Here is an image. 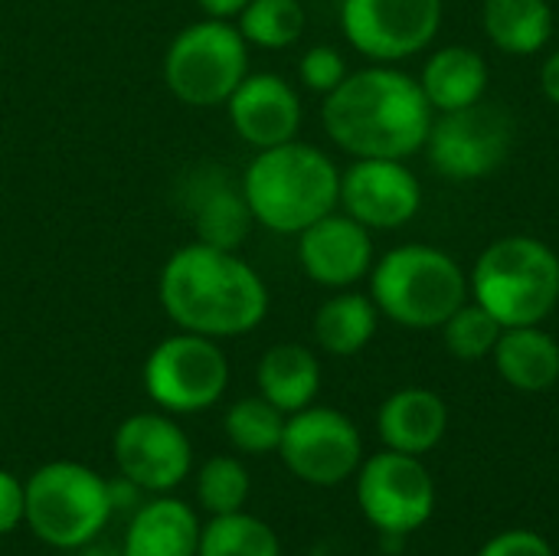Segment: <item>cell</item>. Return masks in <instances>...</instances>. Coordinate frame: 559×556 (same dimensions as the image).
Listing matches in <instances>:
<instances>
[{"mask_svg":"<svg viewBox=\"0 0 559 556\" xmlns=\"http://www.w3.org/2000/svg\"><path fill=\"white\" fill-rule=\"evenodd\" d=\"M157 298L177 331L213 341L242 338L269 318L265 279L229 249L187 242L160 269Z\"/></svg>","mask_w":559,"mask_h":556,"instance_id":"6da1fadb","label":"cell"},{"mask_svg":"<svg viewBox=\"0 0 559 556\" xmlns=\"http://www.w3.org/2000/svg\"><path fill=\"white\" fill-rule=\"evenodd\" d=\"M432 105L409 72L370 62L324 95L321 121L328 138L350 157L406 161L426 147Z\"/></svg>","mask_w":559,"mask_h":556,"instance_id":"7a4b0ae2","label":"cell"},{"mask_svg":"<svg viewBox=\"0 0 559 556\" xmlns=\"http://www.w3.org/2000/svg\"><path fill=\"white\" fill-rule=\"evenodd\" d=\"M239 187L255 226L278 236H298L341 203L337 164L298 138L255 151Z\"/></svg>","mask_w":559,"mask_h":556,"instance_id":"3957f363","label":"cell"},{"mask_svg":"<svg viewBox=\"0 0 559 556\" xmlns=\"http://www.w3.org/2000/svg\"><path fill=\"white\" fill-rule=\"evenodd\" d=\"M370 298L393 324L432 331L442 328L472 298V292L468 275L445 249L406 242L373 262Z\"/></svg>","mask_w":559,"mask_h":556,"instance_id":"277c9868","label":"cell"},{"mask_svg":"<svg viewBox=\"0 0 559 556\" xmlns=\"http://www.w3.org/2000/svg\"><path fill=\"white\" fill-rule=\"evenodd\" d=\"M472 301L501 328L544 324L559 305V256L537 236H501L468 275Z\"/></svg>","mask_w":559,"mask_h":556,"instance_id":"5b68a950","label":"cell"},{"mask_svg":"<svg viewBox=\"0 0 559 556\" xmlns=\"http://www.w3.org/2000/svg\"><path fill=\"white\" fill-rule=\"evenodd\" d=\"M108 482L69 459L39 465L26 482V528L56 551L92 544L111 518Z\"/></svg>","mask_w":559,"mask_h":556,"instance_id":"8992f818","label":"cell"},{"mask_svg":"<svg viewBox=\"0 0 559 556\" xmlns=\"http://www.w3.org/2000/svg\"><path fill=\"white\" fill-rule=\"evenodd\" d=\"M249 75V43L233 20L203 16L183 26L164 52V82L190 108H216Z\"/></svg>","mask_w":559,"mask_h":556,"instance_id":"52a82bcc","label":"cell"},{"mask_svg":"<svg viewBox=\"0 0 559 556\" xmlns=\"http://www.w3.org/2000/svg\"><path fill=\"white\" fill-rule=\"evenodd\" d=\"M144 393L170 416H193L216 406L229 387V360L219 341L177 331L144 360Z\"/></svg>","mask_w":559,"mask_h":556,"instance_id":"ba28073f","label":"cell"},{"mask_svg":"<svg viewBox=\"0 0 559 556\" xmlns=\"http://www.w3.org/2000/svg\"><path fill=\"white\" fill-rule=\"evenodd\" d=\"M432 167L449 180H481L514 151V121L501 105L475 102L455 111H436L426 147Z\"/></svg>","mask_w":559,"mask_h":556,"instance_id":"9c48e42d","label":"cell"},{"mask_svg":"<svg viewBox=\"0 0 559 556\" xmlns=\"http://www.w3.org/2000/svg\"><path fill=\"white\" fill-rule=\"evenodd\" d=\"M442 13V0H344L341 29L364 59L396 66L436 43Z\"/></svg>","mask_w":559,"mask_h":556,"instance_id":"30bf717a","label":"cell"},{"mask_svg":"<svg viewBox=\"0 0 559 556\" xmlns=\"http://www.w3.org/2000/svg\"><path fill=\"white\" fill-rule=\"evenodd\" d=\"M357 505L377 531L403 537L432 518L436 482L419 456L383 449L357 469Z\"/></svg>","mask_w":559,"mask_h":556,"instance_id":"8fae6325","label":"cell"},{"mask_svg":"<svg viewBox=\"0 0 559 556\" xmlns=\"http://www.w3.org/2000/svg\"><path fill=\"white\" fill-rule=\"evenodd\" d=\"M278 456L295 478L331 488L357 475L364 462V439L350 416L311 403L285 419Z\"/></svg>","mask_w":559,"mask_h":556,"instance_id":"7c38bea8","label":"cell"},{"mask_svg":"<svg viewBox=\"0 0 559 556\" xmlns=\"http://www.w3.org/2000/svg\"><path fill=\"white\" fill-rule=\"evenodd\" d=\"M118 472L147 495H170L193 465V446L170 413H134L115 429Z\"/></svg>","mask_w":559,"mask_h":556,"instance_id":"4fadbf2b","label":"cell"},{"mask_svg":"<svg viewBox=\"0 0 559 556\" xmlns=\"http://www.w3.org/2000/svg\"><path fill=\"white\" fill-rule=\"evenodd\" d=\"M337 206L367 229H400L423 210V184L406 161L354 157V164L341 170Z\"/></svg>","mask_w":559,"mask_h":556,"instance_id":"5bb4252c","label":"cell"},{"mask_svg":"<svg viewBox=\"0 0 559 556\" xmlns=\"http://www.w3.org/2000/svg\"><path fill=\"white\" fill-rule=\"evenodd\" d=\"M377 262L370 229L347 213H328L298 233V265L321 288H354Z\"/></svg>","mask_w":559,"mask_h":556,"instance_id":"9a60e30c","label":"cell"},{"mask_svg":"<svg viewBox=\"0 0 559 556\" xmlns=\"http://www.w3.org/2000/svg\"><path fill=\"white\" fill-rule=\"evenodd\" d=\"M233 131L255 151L295 141L305 121L298 88L278 72H249L226 98Z\"/></svg>","mask_w":559,"mask_h":556,"instance_id":"2e32d148","label":"cell"},{"mask_svg":"<svg viewBox=\"0 0 559 556\" xmlns=\"http://www.w3.org/2000/svg\"><path fill=\"white\" fill-rule=\"evenodd\" d=\"M449 429V406L426 387H406L383 400L377 413V433L386 449L406 456L432 452Z\"/></svg>","mask_w":559,"mask_h":556,"instance_id":"e0dca14e","label":"cell"},{"mask_svg":"<svg viewBox=\"0 0 559 556\" xmlns=\"http://www.w3.org/2000/svg\"><path fill=\"white\" fill-rule=\"evenodd\" d=\"M200 521L190 505L154 495V501L138 505L124 531V556H197Z\"/></svg>","mask_w":559,"mask_h":556,"instance_id":"ac0fdd59","label":"cell"},{"mask_svg":"<svg viewBox=\"0 0 559 556\" xmlns=\"http://www.w3.org/2000/svg\"><path fill=\"white\" fill-rule=\"evenodd\" d=\"M491 357L498 377L521 393H544L559 380V344L540 324L504 328Z\"/></svg>","mask_w":559,"mask_h":556,"instance_id":"d6986e66","label":"cell"},{"mask_svg":"<svg viewBox=\"0 0 559 556\" xmlns=\"http://www.w3.org/2000/svg\"><path fill=\"white\" fill-rule=\"evenodd\" d=\"M488 75V59L475 46H442L426 59L419 85L432 111H455L485 98Z\"/></svg>","mask_w":559,"mask_h":556,"instance_id":"ffe728a7","label":"cell"},{"mask_svg":"<svg viewBox=\"0 0 559 556\" xmlns=\"http://www.w3.org/2000/svg\"><path fill=\"white\" fill-rule=\"evenodd\" d=\"M259 393L285 416L314 403L321 390V360L305 344H272L255 367Z\"/></svg>","mask_w":559,"mask_h":556,"instance_id":"44dd1931","label":"cell"},{"mask_svg":"<svg viewBox=\"0 0 559 556\" xmlns=\"http://www.w3.org/2000/svg\"><path fill=\"white\" fill-rule=\"evenodd\" d=\"M380 318L383 315H380V308L373 305L370 295L341 288L337 295L321 301V308L314 311L311 331H314V341H318V347L324 354L354 357L373 341Z\"/></svg>","mask_w":559,"mask_h":556,"instance_id":"7402d4cb","label":"cell"},{"mask_svg":"<svg viewBox=\"0 0 559 556\" xmlns=\"http://www.w3.org/2000/svg\"><path fill=\"white\" fill-rule=\"evenodd\" d=\"M550 0H485L481 26L495 49L508 56H537L554 36Z\"/></svg>","mask_w":559,"mask_h":556,"instance_id":"603a6c76","label":"cell"},{"mask_svg":"<svg viewBox=\"0 0 559 556\" xmlns=\"http://www.w3.org/2000/svg\"><path fill=\"white\" fill-rule=\"evenodd\" d=\"M190 216H193L197 242L229 249V252H239V246L249 239L255 226L252 210L242 197V187L229 184L226 177H213L210 184L197 190Z\"/></svg>","mask_w":559,"mask_h":556,"instance_id":"cb8c5ba5","label":"cell"},{"mask_svg":"<svg viewBox=\"0 0 559 556\" xmlns=\"http://www.w3.org/2000/svg\"><path fill=\"white\" fill-rule=\"evenodd\" d=\"M197 556H282V544L265 521L236 511L216 514L200 528Z\"/></svg>","mask_w":559,"mask_h":556,"instance_id":"d4e9b609","label":"cell"},{"mask_svg":"<svg viewBox=\"0 0 559 556\" xmlns=\"http://www.w3.org/2000/svg\"><path fill=\"white\" fill-rule=\"evenodd\" d=\"M285 413L272 406L262 393L236 400L223 416V433L233 449L246 456H269L278 452L282 433H285Z\"/></svg>","mask_w":559,"mask_h":556,"instance_id":"484cf974","label":"cell"},{"mask_svg":"<svg viewBox=\"0 0 559 556\" xmlns=\"http://www.w3.org/2000/svg\"><path fill=\"white\" fill-rule=\"evenodd\" d=\"M236 26L249 46L288 49L301 39L308 26V13L301 0H249L236 16Z\"/></svg>","mask_w":559,"mask_h":556,"instance_id":"4316f807","label":"cell"},{"mask_svg":"<svg viewBox=\"0 0 559 556\" xmlns=\"http://www.w3.org/2000/svg\"><path fill=\"white\" fill-rule=\"evenodd\" d=\"M249 472L236 456H213L200 465L197 498L206 514H236L249 501Z\"/></svg>","mask_w":559,"mask_h":556,"instance_id":"83f0119b","label":"cell"},{"mask_svg":"<svg viewBox=\"0 0 559 556\" xmlns=\"http://www.w3.org/2000/svg\"><path fill=\"white\" fill-rule=\"evenodd\" d=\"M442 341L445 351L455 360H485L495 354V344L501 338V321L495 315H488L478 301H465L442 328Z\"/></svg>","mask_w":559,"mask_h":556,"instance_id":"f1b7e54d","label":"cell"},{"mask_svg":"<svg viewBox=\"0 0 559 556\" xmlns=\"http://www.w3.org/2000/svg\"><path fill=\"white\" fill-rule=\"evenodd\" d=\"M347 59L337 46H311L305 49V56L298 59V79L308 92H318V95H331L344 79H347Z\"/></svg>","mask_w":559,"mask_h":556,"instance_id":"f546056e","label":"cell"},{"mask_svg":"<svg viewBox=\"0 0 559 556\" xmlns=\"http://www.w3.org/2000/svg\"><path fill=\"white\" fill-rule=\"evenodd\" d=\"M478 556H557L554 547L547 544V537H540L537 531H504L498 537H491Z\"/></svg>","mask_w":559,"mask_h":556,"instance_id":"4dcf8cb0","label":"cell"},{"mask_svg":"<svg viewBox=\"0 0 559 556\" xmlns=\"http://www.w3.org/2000/svg\"><path fill=\"white\" fill-rule=\"evenodd\" d=\"M26 514V485L0 469V534H10L23 524Z\"/></svg>","mask_w":559,"mask_h":556,"instance_id":"1f68e13d","label":"cell"},{"mask_svg":"<svg viewBox=\"0 0 559 556\" xmlns=\"http://www.w3.org/2000/svg\"><path fill=\"white\" fill-rule=\"evenodd\" d=\"M246 3L249 0H197L203 16H216V20H236Z\"/></svg>","mask_w":559,"mask_h":556,"instance_id":"d6a6232c","label":"cell"},{"mask_svg":"<svg viewBox=\"0 0 559 556\" xmlns=\"http://www.w3.org/2000/svg\"><path fill=\"white\" fill-rule=\"evenodd\" d=\"M540 88H544V95H547L554 105H559V49L544 59V69H540Z\"/></svg>","mask_w":559,"mask_h":556,"instance_id":"836d02e7","label":"cell"},{"mask_svg":"<svg viewBox=\"0 0 559 556\" xmlns=\"http://www.w3.org/2000/svg\"><path fill=\"white\" fill-rule=\"evenodd\" d=\"M75 554L79 556H124V551H121V547H111V544H98V537H95L92 544L79 547Z\"/></svg>","mask_w":559,"mask_h":556,"instance_id":"e575fe53","label":"cell"}]
</instances>
